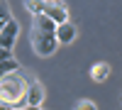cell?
<instances>
[{"label":"cell","instance_id":"6da1fadb","mask_svg":"<svg viewBox=\"0 0 122 110\" xmlns=\"http://www.w3.org/2000/svg\"><path fill=\"white\" fill-rule=\"evenodd\" d=\"M27 86L29 81L20 73H3V81H0V100L7 105H15L20 98L27 95Z\"/></svg>","mask_w":122,"mask_h":110},{"label":"cell","instance_id":"7a4b0ae2","mask_svg":"<svg viewBox=\"0 0 122 110\" xmlns=\"http://www.w3.org/2000/svg\"><path fill=\"white\" fill-rule=\"evenodd\" d=\"M29 39H32V49H34V54H39V56H51L56 49H59L56 32H42V29H34V27H32Z\"/></svg>","mask_w":122,"mask_h":110},{"label":"cell","instance_id":"3957f363","mask_svg":"<svg viewBox=\"0 0 122 110\" xmlns=\"http://www.w3.org/2000/svg\"><path fill=\"white\" fill-rule=\"evenodd\" d=\"M17 34H20V22H17L15 17L10 20V22L0 25V44H3V49H12Z\"/></svg>","mask_w":122,"mask_h":110},{"label":"cell","instance_id":"277c9868","mask_svg":"<svg viewBox=\"0 0 122 110\" xmlns=\"http://www.w3.org/2000/svg\"><path fill=\"white\" fill-rule=\"evenodd\" d=\"M44 12L51 17L56 25L68 22V10H66V5L61 3V0H46V10H44Z\"/></svg>","mask_w":122,"mask_h":110},{"label":"cell","instance_id":"5b68a950","mask_svg":"<svg viewBox=\"0 0 122 110\" xmlns=\"http://www.w3.org/2000/svg\"><path fill=\"white\" fill-rule=\"evenodd\" d=\"M76 34H78V29H76V25L71 22H61L59 27H56V39H59V44H71L76 39Z\"/></svg>","mask_w":122,"mask_h":110},{"label":"cell","instance_id":"8992f818","mask_svg":"<svg viewBox=\"0 0 122 110\" xmlns=\"http://www.w3.org/2000/svg\"><path fill=\"white\" fill-rule=\"evenodd\" d=\"M27 103L29 105H42L44 103V88L39 81H29L27 86Z\"/></svg>","mask_w":122,"mask_h":110},{"label":"cell","instance_id":"52a82bcc","mask_svg":"<svg viewBox=\"0 0 122 110\" xmlns=\"http://www.w3.org/2000/svg\"><path fill=\"white\" fill-rule=\"evenodd\" d=\"M32 27H34V29H42V32H56L59 25H56L46 12H42V15H34V17H32Z\"/></svg>","mask_w":122,"mask_h":110},{"label":"cell","instance_id":"ba28073f","mask_svg":"<svg viewBox=\"0 0 122 110\" xmlns=\"http://www.w3.org/2000/svg\"><path fill=\"white\" fill-rule=\"evenodd\" d=\"M110 73H112V68H110V64H105V61H98V64H93V68H90V78H93L95 83L107 81Z\"/></svg>","mask_w":122,"mask_h":110},{"label":"cell","instance_id":"9c48e42d","mask_svg":"<svg viewBox=\"0 0 122 110\" xmlns=\"http://www.w3.org/2000/svg\"><path fill=\"white\" fill-rule=\"evenodd\" d=\"M25 10L29 15H42L44 10H46V0H25Z\"/></svg>","mask_w":122,"mask_h":110},{"label":"cell","instance_id":"30bf717a","mask_svg":"<svg viewBox=\"0 0 122 110\" xmlns=\"http://www.w3.org/2000/svg\"><path fill=\"white\" fill-rule=\"evenodd\" d=\"M20 71V61L10 54V56H5L3 59V73H17Z\"/></svg>","mask_w":122,"mask_h":110},{"label":"cell","instance_id":"8fae6325","mask_svg":"<svg viewBox=\"0 0 122 110\" xmlns=\"http://www.w3.org/2000/svg\"><path fill=\"white\" fill-rule=\"evenodd\" d=\"M12 15H10V7H7V0H0V25L3 22H10Z\"/></svg>","mask_w":122,"mask_h":110},{"label":"cell","instance_id":"7c38bea8","mask_svg":"<svg viewBox=\"0 0 122 110\" xmlns=\"http://www.w3.org/2000/svg\"><path fill=\"white\" fill-rule=\"evenodd\" d=\"M73 110H98V105H95L93 100H88V98H83V100H78V103H76Z\"/></svg>","mask_w":122,"mask_h":110},{"label":"cell","instance_id":"4fadbf2b","mask_svg":"<svg viewBox=\"0 0 122 110\" xmlns=\"http://www.w3.org/2000/svg\"><path fill=\"white\" fill-rule=\"evenodd\" d=\"M22 110H44L42 105H27V108H22Z\"/></svg>","mask_w":122,"mask_h":110},{"label":"cell","instance_id":"5bb4252c","mask_svg":"<svg viewBox=\"0 0 122 110\" xmlns=\"http://www.w3.org/2000/svg\"><path fill=\"white\" fill-rule=\"evenodd\" d=\"M3 110H17L15 105H7V103H3Z\"/></svg>","mask_w":122,"mask_h":110}]
</instances>
